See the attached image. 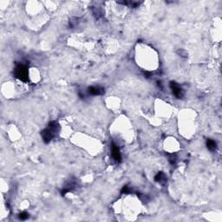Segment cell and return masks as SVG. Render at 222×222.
Here are the masks:
<instances>
[{
  "mask_svg": "<svg viewBox=\"0 0 222 222\" xmlns=\"http://www.w3.org/2000/svg\"><path fill=\"white\" fill-rule=\"evenodd\" d=\"M59 130H60V126L58 122L56 121L50 122L48 124V127L41 132L42 139L45 143H49L59 133Z\"/></svg>",
  "mask_w": 222,
  "mask_h": 222,
  "instance_id": "obj_1",
  "label": "cell"
},
{
  "mask_svg": "<svg viewBox=\"0 0 222 222\" xmlns=\"http://www.w3.org/2000/svg\"><path fill=\"white\" fill-rule=\"evenodd\" d=\"M14 76L21 82H26L29 81V70L25 64H17L14 69Z\"/></svg>",
  "mask_w": 222,
  "mask_h": 222,
  "instance_id": "obj_2",
  "label": "cell"
},
{
  "mask_svg": "<svg viewBox=\"0 0 222 222\" xmlns=\"http://www.w3.org/2000/svg\"><path fill=\"white\" fill-rule=\"evenodd\" d=\"M169 86H170V89L172 90V92H173V95H175L176 98L180 99L182 98V97L184 96V91H183V90L181 89V87L177 84L176 82H170Z\"/></svg>",
  "mask_w": 222,
  "mask_h": 222,
  "instance_id": "obj_3",
  "label": "cell"
},
{
  "mask_svg": "<svg viewBox=\"0 0 222 222\" xmlns=\"http://www.w3.org/2000/svg\"><path fill=\"white\" fill-rule=\"evenodd\" d=\"M111 152H112V156L114 158V160L116 162L120 163L122 161V155H121V152H120L119 148L114 142L111 144Z\"/></svg>",
  "mask_w": 222,
  "mask_h": 222,
  "instance_id": "obj_4",
  "label": "cell"
},
{
  "mask_svg": "<svg viewBox=\"0 0 222 222\" xmlns=\"http://www.w3.org/2000/svg\"><path fill=\"white\" fill-rule=\"evenodd\" d=\"M88 92H89V94H90L92 95H103V93L105 92V90H104L103 87L91 86L88 88Z\"/></svg>",
  "mask_w": 222,
  "mask_h": 222,
  "instance_id": "obj_5",
  "label": "cell"
},
{
  "mask_svg": "<svg viewBox=\"0 0 222 222\" xmlns=\"http://www.w3.org/2000/svg\"><path fill=\"white\" fill-rule=\"evenodd\" d=\"M155 181H156V182H159L160 184H165L166 181H167V178L165 176L164 173L159 172V173L155 175Z\"/></svg>",
  "mask_w": 222,
  "mask_h": 222,
  "instance_id": "obj_6",
  "label": "cell"
},
{
  "mask_svg": "<svg viewBox=\"0 0 222 222\" xmlns=\"http://www.w3.org/2000/svg\"><path fill=\"white\" fill-rule=\"evenodd\" d=\"M206 147L210 151H214L217 148V142L212 139H207L206 140Z\"/></svg>",
  "mask_w": 222,
  "mask_h": 222,
  "instance_id": "obj_7",
  "label": "cell"
},
{
  "mask_svg": "<svg viewBox=\"0 0 222 222\" xmlns=\"http://www.w3.org/2000/svg\"><path fill=\"white\" fill-rule=\"evenodd\" d=\"M168 156H169V162H170L171 164L174 165L175 163H176L177 157L175 155H173V154H172V155H168Z\"/></svg>",
  "mask_w": 222,
  "mask_h": 222,
  "instance_id": "obj_8",
  "label": "cell"
},
{
  "mask_svg": "<svg viewBox=\"0 0 222 222\" xmlns=\"http://www.w3.org/2000/svg\"><path fill=\"white\" fill-rule=\"evenodd\" d=\"M19 219L20 220H27V219L29 218V214H27L26 212H23V213H21V214H19Z\"/></svg>",
  "mask_w": 222,
  "mask_h": 222,
  "instance_id": "obj_9",
  "label": "cell"
},
{
  "mask_svg": "<svg viewBox=\"0 0 222 222\" xmlns=\"http://www.w3.org/2000/svg\"><path fill=\"white\" fill-rule=\"evenodd\" d=\"M121 192H122V193H125V194H127V193H132V189L130 188V187H128L127 186H124Z\"/></svg>",
  "mask_w": 222,
  "mask_h": 222,
  "instance_id": "obj_10",
  "label": "cell"
}]
</instances>
